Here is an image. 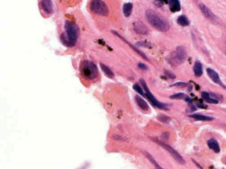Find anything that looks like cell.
I'll return each instance as SVG.
<instances>
[{
  "label": "cell",
  "mask_w": 226,
  "mask_h": 169,
  "mask_svg": "<svg viewBox=\"0 0 226 169\" xmlns=\"http://www.w3.org/2000/svg\"><path fill=\"white\" fill-rule=\"evenodd\" d=\"M65 29L66 33H62L60 40L65 46L73 47L75 46L78 38V27L70 21H66L65 23Z\"/></svg>",
  "instance_id": "6da1fadb"
},
{
  "label": "cell",
  "mask_w": 226,
  "mask_h": 169,
  "mask_svg": "<svg viewBox=\"0 0 226 169\" xmlns=\"http://www.w3.org/2000/svg\"><path fill=\"white\" fill-rule=\"evenodd\" d=\"M146 17L150 24H151V26L159 31L166 32L169 30L170 25L167 21H165L162 17L153 10L150 9L146 11Z\"/></svg>",
  "instance_id": "7a4b0ae2"
},
{
  "label": "cell",
  "mask_w": 226,
  "mask_h": 169,
  "mask_svg": "<svg viewBox=\"0 0 226 169\" xmlns=\"http://www.w3.org/2000/svg\"><path fill=\"white\" fill-rule=\"evenodd\" d=\"M80 74L86 80H94L97 77L99 71L93 61L84 60L80 65Z\"/></svg>",
  "instance_id": "3957f363"
},
{
  "label": "cell",
  "mask_w": 226,
  "mask_h": 169,
  "mask_svg": "<svg viewBox=\"0 0 226 169\" xmlns=\"http://www.w3.org/2000/svg\"><path fill=\"white\" fill-rule=\"evenodd\" d=\"M187 56V51L185 48L183 46H178L176 48V50L170 55L168 59V61L172 66L176 67L185 62Z\"/></svg>",
  "instance_id": "277c9868"
},
{
  "label": "cell",
  "mask_w": 226,
  "mask_h": 169,
  "mask_svg": "<svg viewBox=\"0 0 226 169\" xmlns=\"http://www.w3.org/2000/svg\"><path fill=\"white\" fill-rule=\"evenodd\" d=\"M90 9L93 13L98 15L107 16L109 13L106 4L102 0H91Z\"/></svg>",
  "instance_id": "5b68a950"
},
{
  "label": "cell",
  "mask_w": 226,
  "mask_h": 169,
  "mask_svg": "<svg viewBox=\"0 0 226 169\" xmlns=\"http://www.w3.org/2000/svg\"><path fill=\"white\" fill-rule=\"evenodd\" d=\"M140 84L142 85V87L144 88V91H145V96L146 97V99L150 101V103H151L153 106L156 107V108H160V109H163V110H168L167 106L165 104H164V103H162V102H160L159 101H158V100L155 98L154 96L152 95V93L150 91V89L148 88L147 85H146V82L144 81V80L140 79Z\"/></svg>",
  "instance_id": "8992f818"
},
{
  "label": "cell",
  "mask_w": 226,
  "mask_h": 169,
  "mask_svg": "<svg viewBox=\"0 0 226 169\" xmlns=\"http://www.w3.org/2000/svg\"><path fill=\"white\" fill-rule=\"evenodd\" d=\"M156 142L159 143V145L161 146L162 148H164L165 150H167L168 152L172 155V157H173V158H174L178 163H180L181 165H185V159H184V158H182V156H181L180 154L178 153L175 149H173L171 146L168 145V144H166V143H164V142H162V141L161 140H156Z\"/></svg>",
  "instance_id": "52a82bcc"
},
{
  "label": "cell",
  "mask_w": 226,
  "mask_h": 169,
  "mask_svg": "<svg viewBox=\"0 0 226 169\" xmlns=\"http://www.w3.org/2000/svg\"><path fill=\"white\" fill-rule=\"evenodd\" d=\"M134 30L137 33L140 35H146L149 33L146 25L141 21H136L134 23Z\"/></svg>",
  "instance_id": "ba28073f"
},
{
  "label": "cell",
  "mask_w": 226,
  "mask_h": 169,
  "mask_svg": "<svg viewBox=\"0 0 226 169\" xmlns=\"http://www.w3.org/2000/svg\"><path fill=\"white\" fill-rule=\"evenodd\" d=\"M207 74L209 75V77H210V79L213 80V82L215 83L219 84L220 86H222L223 88H225V86L223 84V83L221 81V79L219 77V75L218 74V73L216 71H215L214 70L211 69V68H207Z\"/></svg>",
  "instance_id": "9c48e42d"
},
{
  "label": "cell",
  "mask_w": 226,
  "mask_h": 169,
  "mask_svg": "<svg viewBox=\"0 0 226 169\" xmlns=\"http://www.w3.org/2000/svg\"><path fill=\"white\" fill-rule=\"evenodd\" d=\"M112 33L114 35H115V36H116V37H118V38H119V39H122V40H123V41H124L125 42V43H126L127 44H128L129 46H130V47L132 48V49H134L135 51V52H137V53H138V54L140 55V56L142 57V58H143V59H146V60H147V61H149V59H148L147 57L146 56V55L144 54V52H141V51H140V50H139L138 49H137V48L135 47V46H134L132 45V44H130V43H129L128 41V40H126V39H124V37H122V35H120L119 33H118V32H116V31H112Z\"/></svg>",
  "instance_id": "30bf717a"
},
{
  "label": "cell",
  "mask_w": 226,
  "mask_h": 169,
  "mask_svg": "<svg viewBox=\"0 0 226 169\" xmlns=\"http://www.w3.org/2000/svg\"><path fill=\"white\" fill-rule=\"evenodd\" d=\"M199 7H200V11H201V12L204 15V16L207 17V18H208V19L209 20H215V15H214V14L212 12V11H211L210 9H208L205 5L200 4Z\"/></svg>",
  "instance_id": "8fae6325"
},
{
  "label": "cell",
  "mask_w": 226,
  "mask_h": 169,
  "mask_svg": "<svg viewBox=\"0 0 226 169\" xmlns=\"http://www.w3.org/2000/svg\"><path fill=\"white\" fill-rule=\"evenodd\" d=\"M42 9L46 13L51 14L53 11L52 0H42L41 1Z\"/></svg>",
  "instance_id": "7c38bea8"
},
{
  "label": "cell",
  "mask_w": 226,
  "mask_h": 169,
  "mask_svg": "<svg viewBox=\"0 0 226 169\" xmlns=\"http://www.w3.org/2000/svg\"><path fill=\"white\" fill-rule=\"evenodd\" d=\"M169 9L172 12H178L181 10V4L179 0H168Z\"/></svg>",
  "instance_id": "4fadbf2b"
},
{
  "label": "cell",
  "mask_w": 226,
  "mask_h": 169,
  "mask_svg": "<svg viewBox=\"0 0 226 169\" xmlns=\"http://www.w3.org/2000/svg\"><path fill=\"white\" fill-rule=\"evenodd\" d=\"M135 101L137 102V106L141 108L143 111H148L149 110V106H148L147 102H146L145 100L141 98L139 96H135Z\"/></svg>",
  "instance_id": "5bb4252c"
},
{
  "label": "cell",
  "mask_w": 226,
  "mask_h": 169,
  "mask_svg": "<svg viewBox=\"0 0 226 169\" xmlns=\"http://www.w3.org/2000/svg\"><path fill=\"white\" fill-rule=\"evenodd\" d=\"M207 145L215 153H219L220 152L219 144L217 142V140H215V139H210V140H209L207 141Z\"/></svg>",
  "instance_id": "9a60e30c"
},
{
  "label": "cell",
  "mask_w": 226,
  "mask_h": 169,
  "mask_svg": "<svg viewBox=\"0 0 226 169\" xmlns=\"http://www.w3.org/2000/svg\"><path fill=\"white\" fill-rule=\"evenodd\" d=\"M202 96V99L204 100L205 102H207V103H210V104H218L219 103V100L213 98L210 96V93H207V92H203L201 93Z\"/></svg>",
  "instance_id": "2e32d148"
},
{
  "label": "cell",
  "mask_w": 226,
  "mask_h": 169,
  "mask_svg": "<svg viewBox=\"0 0 226 169\" xmlns=\"http://www.w3.org/2000/svg\"><path fill=\"white\" fill-rule=\"evenodd\" d=\"M189 117L192 118L195 120L197 121H202V122H208V121H213L214 118L210 116H207V115H201V114H193V115H190Z\"/></svg>",
  "instance_id": "e0dca14e"
},
{
  "label": "cell",
  "mask_w": 226,
  "mask_h": 169,
  "mask_svg": "<svg viewBox=\"0 0 226 169\" xmlns=\"http://www.w3.org/2000/svg\"><path fill=\"white\" fill-rule=\"evenodd\" d=\"M194 73L195 77H200L203 75V65L200 61H197L194 66Z\"/></svg>",
  "instance_id": "ac0fdd59"
},
{
  "label": "cell",
  "mask_w": 226,
  "mask_h": 169,
  "mask_svg": "<svg viewBox=\"0 0 226 169\" xmlns=\"http://www.w3.org/2000/svg\"><path fill=\"white\" fill-rule=\"evenodd\" d=\"M100 67H101V69L102 70V71H103V73H104L109 78H113L114 77H115V75H114V73L112 72V71L110 68H109L107 65H104V64H102V63H100Z\"/></svg>",
  "instance_id": "d6986e66"
},
{
  "label": "cell",
  "mask_w": 226,
  "mask_h": 169,
  "mask_svg": "<svg viewBox=\"0 0 226 169\" xmlns=\"http://www.w3.org/2000/svg\"><path fill=\"white\" fill-rule=\"evenodd\" d=\"M133 10V5L132 3L128 2L123 5V13H124L125 17H129L131 15Z\"/></svg>",
  "instance_id": "ffe728a7"
},
{
  "label": "cell",
  "mask_w": 226,
  "mask_h": 169,
  "mask_svg": "<svg viewBox=\"0 0 226 169\" xmlns=\"http://www.w3.org/2000/svg\"><path fill=\"white\" fill-rule=\"evenodd\" d=\"M177 23L181 27H187L190 24V21L186 16L181 15L178 17Z\"/></svg>",
  "instance_id": "44dd1931"
},
{
  "label": "cell",
  "mask_w": 226,
  "mask_h": 169,
  "mask_svg": "<svg viewBox=\"0 0 226 169\" xmlns=\"http://www.w3.org/2000/svg\"><path fill=\"white\" fill-rule=\"evenodd\" d=\"M144 155H145V156H146V158H147L148 159H149V160L150 161V162L152 163V165H154L155 167L157 168H162L161 166H160V165H159V164H158V163H157L156 162V160H155V159H154V158H153V157H152V156H151V155H150V154L149 153V152L144 151Z\"/></svg>",
  "instance_id": "7402d4cb"
},
{
  "label": "cell",
  "mask_w": 226,
  "mask_h": 169,
  "mask_svg": "<svg viewBox=\"0 0 226 169\" xmlns=\"http://www.w3.org/2000/svg\"><path fill=\"white\" fill-rule=\"evenodd\" d=\"M187 96L184 93H179L174 94V95L170 96V99L171 100H186Z\"/></svg>",
  "instance_id": "603a6c76"
},
{
  "label": "cell",
  "mask_w": 226,
  "mask_h": 169,
  "mask_svg": "<svg viewBox=\"0 0 226 169\" xmlns=\"http://www.w3.org/2000/svg\"><path fill=\"white\" fill-rule=\"evenodd\" d=\"M171 87H183V88L187 87V90H188V91H191L192 89L191 85L188 84V83H182V82H179V83H174V84H172Z\"/></svg>",
  "instance_id": "cb8c5ba5"
},
{
  "label": "cell",
  "mask_w": 226,
  "mask_h": 169,
  "mask_svg": "<svg viewBox=\"0 0 226 169\" xmlns=\"http://www.w3.org/2000/svg\"><path fill=\"white\" fill-rule=\"evenodd\" d=\"M133 88H134V90L137 93H139L140 95L143 96H145V93L144 92V90H143L144 88H142L138 83H135V84L133 86Z\"/></svg>",
  "instance_id": "d4e9b609"
},
{
  "label": "cell",
  "mask_w": 226,
  "mask_h": 169,
  "mask_svg": "<svg viewBox=\"0 0 226 169\" xmlns=\"http://www.w3.org/2000/svg\"><path fill=\"white\" fill-rule=\"evenodd\" d=\"M158 120H159V122H162V123H165V124H168L171 122V118H170L169 117L166 116V115H159V116H158Z\"/></svg>",
  "instance_id": "484cf974"
},
{
  "label": "cell",
  "mask_w": 226,
  "mask_h": 169,
  "mask_svg": "<svg viewBox=\"0 0 226 169\" xmlns=\"http://www.w3.org/2000/svg\"><path fill=\"white\" fill-rule=\"evenodd\" d=\"M165 74L166 75L167 77L170 78V79H175V78L176 77V76H175L172 72L169 71H167V70H165Z\"/></svg>",
  "instance_id": "4316f807"
},
{
  "label": "cell",
  "mask_w": 226,
  "mask_h": 169,
  "mask_svg": "<svg viewBox=\"0 0 226 169\" xmlns=\"http://www.w3.org/2000/svg\"><path fill=\"white\" fill-rule=\"evenodd\" d=\"M137 45H138V46H145V47H150V46H151V45H150L149 43H144V42H139V43H137Z\"/></svg>",
  "instance_id": "83f0119b"
},
{
  "label": "cell",
  "mask_w": 226,
  "mask_h": 169,
  "mask_svg": "<svg viewBox=\"0 0 226 169\" xmlns=\"http://www.w3.org/2000/svg\"><path fill=\"white\" fill-rule=\"evenodd\" d=\"M138 67H139V68H140V69L142 70H147L148 67L146 65H144V64H143V63H139L138 64Z\"/></svg>",
  "instance_id": "f1b7e54d"
},
{
  "label": "cell",
  "mask_w": 226,
  "mask_h": 169,
  "mask_svg": "<svg viewBox=\"0 0 226 169\" xmlns=\"http://www.w3.org/2000/svg\"><path fill=\"white\" fill-rule=\"evenodd\" d=\"M196 106H197V107H199V108H207V105H203V103H197V104H196Z\"/></svg>",
  "instance_id": "f546056e"
}]
</instances>
